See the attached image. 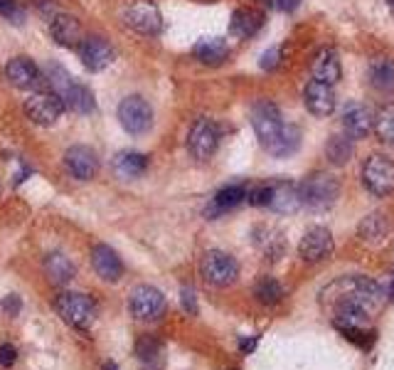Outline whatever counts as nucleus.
Returning a JSON list of instances; mask_svg holds the SVG:
<instances>
[{
  "instance_id": "nucleus-1",
  "label": "nucleus",
  "mask_w": 394,
  "mask_h": 370,
  "mask_svg": "<svg viewBox=\"0 0 394 370\" xmlns=\"http://www.w3.org/2000/svg\"><path fill=\"white\" fill-rule=\"evenodd\" d=\"M385 287L360 274H347L321 292V304L338 326H365L385 304Z\"/></svg>"
},
{
  "instance_id": "nucleus-2",
  "label": "nucleus",
  "mask_w": 394,
  "mask_h": 370,
  "mask_svg": "<svg viewBox=\"0 0 394 370\" xmlns=\"http://www.w3.org/2000/svg\"><path fill=\"white\" fill-rule=\"evenodd\" d=\"M298 193H301V203L308 210L323 213V210H331L335 205L338 195H340V183L328 173H316L298 185Z\"/></svg>"
},
{
  "instance_id": "nucleus-3",
  "label": "nucleus",
  "mask_w": 394,
  "mask_h": 370,
  "mask_svg": "<svg viewBox=\"0 0 394 370\" xmlns=\"http://www.w3.org/2000/svg\"><path fill=\"white\" fill-rule=\"evenodd\" d=\"M54 311L62 316L64 323L74 328H89L97 318V306L94 302L87 297V294H79V292H64L54 299Z\"/></svg>"
},
{
  "instance_id": "nucleus-4",
  "label": "nucleus",
  "mask_w": 394,
  "mask_h": 370,
  "mask_svg": "<svg viewBox=\"0 0 394 370\" xmlns=\"http://www.w3.org/2000/svg\"><path fill=\"white\" fill-rule=\"evenodd\" d=\"M199 274L207 284L212 287H229V284L237 282L239 277V264L232 254L219 252V249H209L207 254L199 262Z\"/></svg>"
},
{
  "instance_id": "nucleus-5",
  "label": "nucleus",
  "mask_w": 394,
  "mask_h": 370,
  "mask_svg": "<svg viewBox=\"0 0 394 370\" xmlns=\"http://www.w3.org/2000/svg\"><path fill=\"white\" fill-rule=\"evenodd\" d=\"M118 124L123 126V131L131 133V136H143V133L151 131L153 126V109L138 94L126 97L118 104Z\"/></svg>"
},
{
  "instance_id": "nucleus-6",
  "label": "nucleus",
  "mask_w": 394,
  "mask_h": 370,
  "mask_svg": "<svg viewBox=\"0 0 394 370\" xmlns=\"http://www.w3.org/2000/svg\"><path fill=\"white\" fill-rule=\"evenodd\" d=\"M252 126H254V133H257L259 143L269 151L283 129L281 112H278L276 104H271L269 99H261V102L254 104L252 107Z\"/></svg>"
},
{
  "instance_id": "nucleus-7",
  "label": "nucleus",
  "mask_w": 394,
  "mask_h": 370,
  "mask_svg": "<svg viewBox=\"0 0 394 370\" xmlns=\"http://www.w3.org/2000/svg\"><path fill=\"white\" fill-rule=\"evenodd\" d=\"M362 183L375 198H387L394 193V163L387 156L372 153L362 166Z\"/></svg>"
},
{
  "instance_id": "nucleus-8",
  "label": "nucleus",
  "mask_w": 394,
  "mask_h": 370,
  "mask_svg": "<svg viewBox=\"0 0 394 370\" xmlns=\"http://www.w3.org/2000/svg\"><path fill=\"white\" fill-rule=\"evenodd\" d=\"M25 117L39 126H52L64 114V102L54 92H35L23 104Z\"/></svg>"
},
{
  "instance_id": "nucleus-9",
  "label": "nucleus",
  "mask_w": 394,
  "mask_h": 370,
  "mask_svg": "<svg viewBox=\"0 0 394 370\" xmlns=\"http://www.w3.org/2000/svg\"><path fill=\"white\" fill-rule=\"evenodd\" d=\"M219 146V126L207 117H199L187 133V151L195 161H207Z\"/></svg>"
},
{
  "instance_id": "nucleus-10",
  "label": "nucleus",
  "mask_w": 394,
  "mask_h": 370,
  "mask_svg": "<svg viewBox=\"0 0 394 370\" xmlns=\"http://www.w3.org/2000/svg\"><path fill=\"white\" fill-rule=\"evenodd\" d=\"M121 18H123V25L131 28L133 32L158 35L163 30V15L158 10V5L151 3V0H138V3L128 5Z\"/></svg>"
},
{
  "instance_id": "nucleus-11",
  "label": "nucleus",
  "mask_w": 394,
  "mask_h": 370,
  "mask_svg": "<svg viewBox=\"0 0 394 370\" xmlns=\"http://www.w3.org/2000/svg\"><path fill=\"white\" fill-rule=\"evenodd\" d=\"M128 309L138 321H153L166 311V297H163L161 289L151 287V284H141L128 297Z\"/></svg>"
},
{
  "instance_id": "nucleus-12",
  "label": "nucleus",
  "mask_w": 394,
  "mask_h": 370,
  "mask_svg": "<svg viewBox=\"0 0 394 370\" xmlns=\"http://www.w3.org/2000/svg\"><path fill=\"white\" fill-rule=\"evenodd\" d=\"M77 52H79L82 64L87 69H92V72H101V69H106L109 64L113 62V57H116L111 44H109L104 37H97V35L84 37L82 42H79Z\"/></svg>"
},
{
  "instance_id": "nucleus-13",
  "label": "nucleus",
  "mask_w": 394,
  "mask_h": 370,
  "mask_svg": "<svg viewBox=\"0 0 394 370\" xmlns=\"http://www.w3.org/2000/svg\"><path fill=\"white\" fill-rule=\"evenodd\" d=\"M64 168L77 181H92L99 173V156L89 146H72L64 153Z\"/></svg>"
},
{
  "instance_id": "nucleus-14",
  "label": "nucleus",
  "mask_w": 394,
  "mask_h": 370,
  "mask_svg": "<svg viewBox=\"0 0 394 370\" xmlns=\"http://www.w3.org/2000/svg\"><path fill=\"white\" fill-rule=\"evenodd\" d=\"M303 102H306V109L313 114V117H331L333 109H335V92H333V84L311 79L308 87L303 89Z\"/></svg>"
},
{
  "instance_id": "nucleus-15",
  "label": "nucleus",
  "mask_w": 394,
  "mask_h": 370,
  "mask_svg": "<svg viewBox=\"0 0 394 370\" xmlns=\"http://www.w3.org/2000/svg\"><path fill=\"white\" fill-rule=\"evenodd\" d=\"M5 77H8V82L13 84V87L25 89V92L37 89L39 84H42V72H39L37 64L27 57H13L10 59L8 67H5Z\"/></svg>"
},
{
  "instance_id": "nucleus-16",
  "label": "nucleus",
  "mask_w": 394,
  "mask_h": 370,
  "mask_svg": "<svg viewBox=\"0 0 394 370\" xmlns=\"http://www.w3.org/2000/svg\"><path fill=\"white\" fill-rule=\"evenodd\" d=\"M333 252V234L328 227H311L298 244V254L306 262H321Z\"/></svg>"
},
{
  "instance_id": "nucleus-17",
  "label": "nucleus",
  "mask_w": 394,
  "mask_h": 370,
  "mask_svg": "<svg viewBox=\"0 0 394 370\" xmlns=\"http://www.w3.org/2000/svg\"><path fill=\"white\" fill-rule=\"evenodd\" d=\"M49 32H52L54 42L67 49H77L79 42L84 40L82 23H79L74 15H67V13H57L49 20Z\"/></svg>"
},
{
  "instance_id": "nucleus-18",
  "label": "nucleus",
  "mask_w": 394,
  "mask_h": 370,
  "mask_svg": "<svg viewBox=\"0 0 394 370\" xmlns=\"http://www.w3.org/2000/svg\"><path fill=\"white\" fill-rule=\"evenodd\" d=\"M92 267L104 282H118L123 277V262L116 249L109 244H94L92 249Z\"/></svg>"
},
{
  "instance_id": "nucleus-19",
  "label": "nucleus",
  "mask_w": 394,
  "mask_h": 370,
  "mask_svg": "<svg viewBox=\"0 0 394 370\" xmlns=\"http://www.w3.org/2000/svg\"><path fill=\"white\" fill-rule=\"evenodd\" d=\"M244 200H247V188H244L242 183L224 185V188H219L217 193H214V198L209 200V205L204 208V215H207V220H214V217H219V215L234 210L237 205H242Z\"/></svg>"
},
{
  "instance_id": "nucleus-20",
  "label": "nucleus",
  "mask_w": 394,
  "mask_h": 370,
  "mask_svg": "<svg viewBox=\"0 0 394 370\" xmlns=\"http://www.w3.org/2000/svg\"><path fill=\"white\" fill-rule=\"evenodd\" d=\"M372 124H375V114L365 104H347L343 112V129L350 138H365L372 131Z\"/></svg>"
},
{
  "instance_id": "nucleus-21",
  "label": "nucleus",
  "mask_w": 394,
  "mask_h": 370,
  "mask_svg": "<svg viewBox=\"0 0 394 370\" xmlns=\"http://www.w3.org/2000/svg\"><path fill=\"white\" fill-rule=\"evenodd\" d=\"M311 72H313V79H318V82L338 84V79L343 77V67H340V57H338L335 49H331V47L321 49V52L313 57Z\"/></svg>"
},
{
  "instance_id": "nucleus-22",
  "label": "nucleus",
  "mask_w": 394,
  "mask_h": 370,
  "mask_svg": "<svg viewBox=\"0 0 394 370\" xmlns=\"http://www.w3.org/2000/svg\"><path fill=\"white\" fill-rule=\"evenodd\" d=\"M301 193H298V185L288 181H278L271 185V200H269V208L276 210L281 215L296 213L301 208Z\"/></svg>"
},
{
  "instance_id": "nucleus-23",
  "label": "nucleus",
  "mask_w": 394,
  "mask_h": 370,
  "mask_svg": "<svg viewBox=\"0 0 394 370\" xmlns=\"http://www.w3.org/2000/svg\"><path fill=\"white\" fill-rule=\"evenodd\" d=\"M264 25V13H259V10H252V8H239L234 10L232 15V23H229V32L234 35V37H254V35L261 30Z\"/></svg>"
},
{
  "instance_id": "nucleus-24",
  "label": "nucleus",
  "mask_w": 394,
  "mask_h": 370,
  "mask_svg": "<svg viewBox=\"0 0 394 370\" xmlns=\"http://www.w3.org/2000/svg\"><path fill=\"white\" fill-rule=\"evenodd\" d=\"M136 358L143 370H163V366H166V346L158 338L143 336L136 343Z\"/></svg>"
},
{
  "instance_id": "nucleus-25",
  "label": "nucleus",
  "mask_w": 394,
  "mask_h": 370,
  "mask_svg": "<svg viewBox=\"0 0 394 370\" xmlns=\"http://www.w3.org/2000/svg\"><path fill=\"white\" fill-rule=\"evenodd\" d=\"M42 267H44L47 279L52 284H57V287L72 282L74 274H77V267L72 264V259H69L67 254H62V252H49L47 257H44Z\"/></svg>"
},
{
  "instance_id": "nucleus-26",
  "label": "nucleus",
  "mask_w": 394,
  "mask_h": 370,
  "mask_svg": "<svg viewBox=\"0 0 394 370\" xmlns=\"http://www.w3.org/2000/svg\"><path fill=\"white\" fill-rule=\"evenodd\" d=\"M113 171L121 181H133V178H141L148 171V156L138 151H121L113 158Z\"/></svg>"
},
{
  "instance_id": "nucleus-27",
  "label": "nucleus",
  "mask_w": 394,
  "mask_h": 370,
  "mask_svg": "<svg viewBox=\"0 0 394 370\" xmlns=\"http://www.w3.org/2000/svg\"><path fill=\"white\" fill-rule=\"evenodd\" d=\"M192 52H195V57L202 64H207V67H219V64L229 57V44L224 42L222 37H204L192 47Z\"/></svg>"
},
{
  "instance_id": "nucleus-28",
  "label": "nucleus",
  "mask_w": 394,
  "mask_h": 370,
  "mask_svg": "<svg viewBox=\"0 0 394 370\" xmlns=\"http://www.w3.org/2000/svg\"><path fill=\"white\" fill-rule=\"evenodd\" d=\"M64 107H69L77 114H92L97 109V102H94V92L82 82H72L67 87V92L62 94Z\"/></svg>"
},
{
  "instance_id": "nucleus-29",
  "label": "nucleus",
  "mask_w": 394,
  "mask_h": 370,
  "mask_svg": "<svg viewBox=\"0 0 394 370\" xmlns=\"http://www.w3.org/2000/svg\"><path fill=\"white\" fill-rule=\"evenodd\" d=\"M301 148V129L293 126V124H283L281 133L273 141V146L269 148L273 158H288L291 153H296Z\"/></svg>"
},
{
  "instance_id": "nucleus-30",
  "label": "nucleus",
  "mask_w": 394,
  "mask_h": 370,
  "mask_svg": "<svg viewBox=\"0 0 394 370\" xmlns=\"http://www.w3.org/2000/svg\"><path fill=\"white\" fill-rule=\"evenodd\" d=\"M352 153H355V143H352L350 136H345V133H335V136L328 138L326 156L333 166H345V163L352 158Z\"/></svg>"
},
{
  "instance_id": "nucleus-31",
  "label": "nucleus",
  "mask_w": 394,
  "mask_h": 370,
  "mask_svg": "<svg viewBox=\"0 0 394 370\" xmlns=\"http://www.w3.org/2000/svg\"><path fill=\"white\" fill-rule=\"evenodd\" d=\"M370 84L380 92H394V62L392 59H375L370 64Z\"/></svg>"
},
{
  "instance_id": "nucleus-32",
  "label": "nucleus",
  "mask_w": 394,
  "mask_h": 370,
  "mask_svg": "<svg viewBox=\"0 0 394 370\" xmlns=\"http://www.w3.org/2000/svg\"><path fill=\"white\" fill-rule=\"evenodd\" d=\"M254 297L261 304H266V306H273V304H278L283 299V287L273 277H261L254 284Z\"/></svg>"
},
{
  "instance_id": "nucleus-33",
  "label": "nucleus",
  "mask_w": 394,
  "mask_h": 370,
  "mask_svg": "<svg viewBox=\"0 0 394 370\" xmlns=\"http://www.w3.org/2000/svg\"><path fill=\"white\" fill-rule=\"evenodd\" d=\"M360 234L365 242H380V239L387 234V217L382 213L367 215L360 225Z\"/></svg>"
},
{
  "instance_id": "nucleus-34",
  "label": "nucleus",
  "mask_w": 394,
  "mask_h": 370,
  "mask_svg": "<svg viewBox=\"0 0 394 370\" xmlns=\"http://www.w3.org/2000/svg\"><path fill=\"white\" fill-rule=\"evenodd\" d=\"M372 129H375V133L380 136V141L394 146V104L392 107H385L380 114H377Z\"/></svg>"
},
{
  "instance_id": "nucleus-35",
  "label": "nucleus",
  "mask_w": 394,
  "mask_h": 370,
  "mask_svg": "<svg viewBox=\"0 0 394 370\" xmlns=\"http://www.w3.org/2000/svg\"><path fill=\"white\" fill-rule=\"evenodd\" d=\"M338 331L350 343H357L360 348H370L375 343V331H370L365 326H338Z\"/></svg>"
},
{
  "instance_id": "nucleus-36",
  "label": "nucleus",
  "mask_w": 394,
  "mask_h": 370,
  "mask_svg": "<svg viewBox=\"0 0 394 370\" xmlns=\"http://www.w3.org/2000/svg\"><path fill=\"white\" fill-rule=\"evenodd\" d=\"M247 200L254 208H269V200H271V185H257V188L247 190Z\"/></svg>"
},
{
  "instance_id": "nucleus-37",
  "label": "nucleus",
  "mask_w": 394,
  "mask_h": 370,
  "mask_svg": "<svg viewBox=\"0 0 394 370\" xmlns=\"http://www.w3.org/2000/svg\"><path fill=\"white\" fill-rule=\"evenodd\" d=\"M0 15L8 18L10 23H18V25H23V20H25V10L18 5V0H0Z\"/></svg>"
},
{
  "instance_id": "nucleus-38",
  "label": "nucleus",
  "mask_w": 394,
  "mask_h": 370,
  "mask_svg": "<svg viewBox=\"0 0 394 370\" xmlns=\"http://www.w3.org/2000/svg\"><path fill=\"white\" fill-rule=\"evenodd\" d=\"M261 69H266V72H271V69H276L278 64H281V47H271L266 49V52L261 54Z\"/></svg>"
},
{
  "instance_id": "nucleus-39",
  "label": "nucleus",
  "mask_w": 394,
  "mask_h": 370,
  "mask_svg": "<svg viewBox=\"0 0 394 370\" xmlns=\"http://www.w3.org/2000/svg\"><path fill=\"white\" fill-rule=\"evenodd\" d=\"M180 299H183V309H185L187 314H192V316H197V299H195V289H192V287H183Z\"/></svg>"
},
{
  "instance_id": "nucleus-40",
  "label": "nucleus",
  "mask_w": 394,
  "mask_h": 370,
  "mask_svg": "<svg viewBox=\"0 0 394 370\" xmlns=\"http://www.w3.org/2000/svg\"><path fill=\"white\" fill-rule=\"evenodd\" d=\"M15 361H18V351H15V346L3 343V346H0V368H10Z\"/></svg>"
},
{
  "instance_id": "nucleus-41",
  "label": "nucleus",
  "mask_w": 394,
  "mask_h": 370,
  "mask_svg": "<svg viewBox=\"0 0 394 370\" xmlns=\"http://www.w3.org/2000/svg\"><path fill=\"white\" fill-rule=\"evenodd\" d=\"M0 306H3V311L8 314V316H18L20 309H23V302H20V297L10 294V297H5L3 302H0Z\"/></svg>"
},
{
  "instance_id": "nucleus-42",
  "label": "nucleus",
  "mask_w": 394,
  "mask_h": 370,
  "mask_svg": "<svg viewBox=\"0 0 394 370\" xmlns=\"http://www.w3.org/2000/svg\"><path fill=\"white\" fill-rule=\"evenodd\" d=\"M257 343H259V336H254V338H242V341H239V351H242L244 356H249V353H252L254 348H257Z\"/></svg>"
},
{
  "instance_id": "nucleus-43",
  "label": "nucleus",
  "mask_w": 394,
  "mask_h": 370,
  "mask_svg": "<svg viewBox=\"0 0 394 370\" xmlns=\"http://www.w3.org/2000/svg\"><path fill=\"white\" fill-rule=\"evenodd\" d=\"M298 3H301V0H276V8L278 10H286V13H291V10L298 8Z\"/></svg>"
},
{
  "instance_id": "nucleus-44",
  "label": "nucleus",
  "mask_w": 394,
  "mask_h": 370,
  "mask_svg": "<svg viewBox=\"0 0 394 370\" xmlns=\"http://www.w3.org/2000/svg\"><path fill=\"white\" fill-rule=\"evenodd\" d=\"M104 370H118V366L113 361H106V363H104Z\"/></svg>"
},
{
  "instance_id": "nucleus-45",
  "label": "nucleus",
  "mask_w": 394,
  "mask_h": 370,
  "mask_svg": "<svg viewBox=\"0 0 394 370\" xmlns=\"http://www.w3.org/2000/svg\"><path fill=\"white\" fill-rule=\"evenodd\" d=\"M387 5H390V8L394 10V0H387Z\"/></svg>"
}]
</instances>
